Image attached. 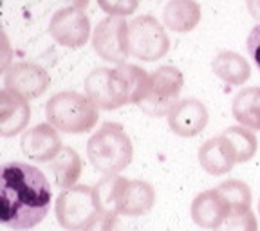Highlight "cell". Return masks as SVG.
Listing matches in <instances>:
<instances>
[{"label": "cell", "mask_w": 260, "mask_h": 231, "mask_svg": "<svg viewBox=\"0 0 260 231\" xmlns=\"http://www.w3.org/2000/svg\"><path fill=\"white\" fill-rule=\"evenodd\" d=\"M20 146L25 157L38 162L53 161L63 148L60 134L51 123H40V125L25 130L22 134Z\"/></svg>", "instance_id": "obj_12"}, {"label": "cell", "mask_w": 260, "mask_h": 231, "mask_svg": "<svg viewBox=\"0 0 260 231\" xmlns=\"http://www.w3.org/2000/svg\"><path fill=\"white\" fill-rule=\"evenodd\" d=\"M83 231H123L121 222L118 219V213L110 211H100L94 220Z\"/></svg>", "instance_id": "obj_25"}, {"label": "cell", "mask_w": 260, "mask_h": 231, "mask_svg": "<svg viewBox=\"0 0 260 231\" xmlns=\"http://www.w3.org/2000/svg\"><path fill=\"white\" fill-rule=\"evenodd\" d=\"M130 54L141 61H155L170 51V38L167 31L152 15L136 16L128 24Z\"/></svg>", "instance_id": "obj_8"}, {"label": "cell", "mask_w": 260, "mask_h": 231, "mask_svg": "<svg viewBox=\"0 0 260 231\" xmlns=\"http://www.w3.org/2000/svg\"><path fill=\"white\" fill-rule=\"evenodd\" d=\"M211 71L224 83L233 87L244 85L251 76V67L246 61V58L240 56L239 53H232V51H224V53L217 54L211 61Z\"/></svg>", "instance_id": "obj_18"}, {"label": "cell", "mask_w": 260, "mask_h": 231, "mask_svg": "<svg viewBox=\"0 0 260 231\" xmlns=\"http://www.w3.org/2000/svg\"><path fill=\"white\" fill-rule=\"evenodd\" d=\"M53 191L37 167L11 161L2 168L0 222L15 231L31 229L47 217Z\"/></svg>", "instance_id": "obj_1"}, {"label": "cell", "mask_w": 260, "mask_h": 231, "mask_svg": "<svg viewBox=\"0 0 260 231\" xmlns=\"http://www.w3.org/2000/svg\"><path fill=\"white\" fill-rule=\"evenodd\" d=\"M201 6L195 0H168L162 9V22L174 32H190L201 22Z\"/></svg>", "instance_id": "obj_17"}, {"label": "cell", "mask_w": 260, "mask_h": 231, "mask_svg": "<svg viewBox=\"0 0 260 231\" xmlns=\"http://www.w3.org/2000/svg\"><path fill=\"white\" fill-rule=\"evenodd\" d=\"M184 76L174 65H162L152 71L150 89L146 97L139 103V109L152 118L168 116L174 105L179 102V94L183 90Z\"/></svg>", "instance_id": "obj_7"}, {"label": "cell", "mask_w": 260, "mask_h": 231, "mask_svg": "<svg viewBox=\"0 0 260 231\" xmlns=\"http://www.w3.org/2000/svg\"><path fill=\"white\" fill-rule=\"evenodd\" d=\"M51 172L54 174V181H56L58 188H73L76 186L78 179L81 175V159L78 152L71 146H63L61 152L49 164Z\"/></svg>", "instance_id": "obj_20"}, {"label": "cell", "mask_w": 260, "mask_h": 231, "mask_svg": "<svg viewBox=\"0 0 260 231\" xmlns=\"http://www.w3.org/2000/svg\"><path fill=\"white\" fill-rule=\"evenodd\" d=\"M222 138L232 146L237 162H248L258 150L256 136L246 126H230L222 132Z\"/></svg>", "instance_id": "obj_21"}, {"label": "cell", "mask_w": 260, "mask_h": 231, "mask_svg": "<svg viewBox=\"0 0 260 231\" xmlns=\"http://www.w3.org/2000/svg\"><path fill=\"white\" fill-rule=\"evenodd\" d=\"M233 118L249 130H260V87L240 90L232 105Z\"/></svg>", "instance_id": "obj_19"}, {"label": "cell", "mask_w": 260, "mask_h": 231, "mask_svg": "<svg viewBox=\"0 0 260 231\" xmlns=\"http://www.w3.org/2000/svg\"><path fill=\"white\" fill-rule=\"evenodd\" d=\"M168 126L181 138H193L208 125V109L195 97L179 100L167 116Z\"/></svg>", "instance_id": "obj_13"}, {"label": "cell", "mask_w": 260, "mask_h": 231, "mask_svg": "<svg viewBox=\"0 0 260 231\" xmlns=\"http://www.w3.org/2000/svg\"><path fill=\"white\" fill-rule=\"evenodd\" d=\"M47 121L65 134H85L96 126L100 119V109L89 96L74 90H63L54 94L45 103Z\"/></svg>", "instance_id": "obj_5"}, {"label": "cell", "mask_w": 260, "mask_h": 231, "mask_svg": "<svg viewBox=\"0 0 260 231\" xmlns=\"http://www.w3.org/2000/svg\"><path fill=\"white\" fill-rule=\"evenodd\" d=\"M31 119V107L29 102L20 94L9 89L0 90V136L13 138L25 130Z\"/></svg>", "instance_id": "obj_14"}, {"label": "cell", "mask_w": 260, "mask_h": 231, "mask_svg": "<svg viewBox=\"0 0 260 231\" xmlns=\"http://www.w3.org/2000/svg\"><path fill=\"white\" fill-rule=\"evenodd\" d=\"M132 155L134 146L119 123H103L87 141V157L100 174H119L132 162Z\"/></svg>", "instance_id": "obj_4"}, {"label": "cell", "mask_w": 260, "mask_h": 231, "mask_svg": "<svg viewBox=\"0 0 260 231\" xmlns=\"http://www.w3.org/2000/svg\"><path fill=\"white\" fill-rule=\"evenodd\" d=\"M150 89V74L132 63L116 69H94L85 80V92L102 110H114L125 105H139Z\"/></svg>", "instance_id": "obj_2"}, {"label": "cell", "mask_w": 260, "mask_h": 231, "mask_svg": "<svg viewBox=\"0 0 260 231\" xmlns=\"http://www.w3.org/2000/svg\"><path fill=\"white\" fill-rule=\"evenodd\" d=\"M49 32L63 47L80 49L90 38V18L83 9L63 8L58 9L49 22Z\"/></svg>", "instance_id": "obj_10"}, {"label": "cell", "mask_w": 260, "mask_h": 231, "mask_svg": "<svg viewBox=\"0 0 260 231\" xmlns=\"http://www.w3.org/2000/svg\"><path fill=\"white\" fill-rule=\"evenodd\" d=\"M246 6H248L249 15L255 20H260V0H246Z\"/></svg>", "instance_id": "obj_27"}, {"label": "cell", "mask_w": 260, "mask_h": 231, "mask_svg": "<svg viewBox=\"0 0 260 231\" xmlns=\"http://www.w3.org/2000/svg\"><path fill=\"white\" fill-rule=\"evenodd\" d=\"M258 213H260V201H258Z\"/></svg>", "instance_id": "obj_29"}, {"label": "cell", "mask_w": 260, "mask_h": 231, "mask_svg": "<svg viewBox=\"0 0 260 231\" xmlns=\"http://www.w3.org/2000/svg\"><path fill=\"white\" fill-rule=\"evenodd\" d=\"M213 231H258V222L253 211H237L230 213Z\"/></svg>", "instance_id": "obj_23"}, {"label": "cell", "mask_w": 260, "mask_h": 231, "mask_svg": "<svg viewBox=\"0 0 260 231\" xmlns=\"http://www.w3.org/2000/svg\"><path fill=\"white\" fill-rule=\"evenodd\" d=\"M191 219L197 226L204 229H215L228 215H230V208L224 203L217 188L206 190L199 193L191 203Z\"/></svg>", "instance_id": "obj_15"}, {"label": "cell", "mask_w": 260, "mask_h": 231, "mask_svg": "<svg viewBox=\"0 0 260 231\" xmlns=\"http://www.w3.org/2000/svg\"><path fill=\"white\" fill-rule=\"evenodd\" d=\"M102 211L94 186L76 184L56 199V220L67 231H83Z\"/></svg>", "instance_id": "obj_6"}, {"label": "cell", "mask_w": 260, "mask_h": 231, "mask_svg": "<svg viewBox=\"0 0 260 231\" xmlns=\"http://www.w3.org/2000/svg\"><path fill=\"white\" fill-rule=\"evenodd\" d=\"M246 49H248V53L253 58V61L256 63V67L260 69V24L251 29L248 42H246Z\"/></svg>", "instance_id": "obj_26"}, {"label": "cell", "mask_w": 260, "mask_h": 231, "mask_svg": "<svg viewBox=\"0 0 260 231\" xmlns=\"http://www.w3.org/2000/svg\"><path fill=\"white\" fill-rule=\"evenodd\" d=\"M92 45L98 56L110 63L121 65L130 54L128 22L123 16H107L92 32Z\"/></svg>", "instance_id": "obj_9"}, {"label": "cell", "mask_w": 260, "mask_h": 231, "mask_svg": "<svg viewBox=\"0 0 260 231\" xmlns=\"http://www.w3.org/2000/svg\"><path fill=\"white\" fill-rule=\"evenodd\" d=\"M51 85V76L38 63L18 61L8 67L4 73V87L13 92L20 94L25 100L40 97Z\"/></svg>", "instance_id": "obj_11"}, {"label": "cell", "mask_w": 260, "mask_h": 231, "mask_svg": "<svg viewBox=\"0 0 260 231\" xmlns=\"http://www.w3.org/2000/svg\"><path fill=\"white\" fill-rule=\"evenodd\" d=\"M102 211L125 217H141L154 208L155 190L146 181H128L123 175H105L94 186Z\"/></svg>", "instance_id": "obj_3"}, {"label": "cell", "mask_w": 260, "mask_h": 231, "mask_svg": "<svg viewBox=\"0 0 260 231\" xmlns=\"http://www.w3.org/2000/svg\"><path fill=\"white\" fill-rule=\"evenodd\" d=\"M98 6L109 16H128L134 15L139 0H98Z\"/></svg>", "instance_id": "obj_24"}, {"label": "cell", "mask_w": 260, "mask_h": 231, "mask_svg": "<svg viewBox=\"0 0 260 231\" xmlns=\"http://www.w3.org/2000/svg\"><path fill=\"white\" fill-rule=\"evenodd\" d=\"M199 162L203 170L210 175H224L230 174L233 167L237 164L235 154L228 141L219 136V138L208 139L199 148Z\"/></svg>", "instance_id": "obj_16"}, {"label": "cell", "mask_w": 260, "mask_h": 231, "mask_svg": "<svg viewBox=\"0 0 260 231\" xmlns=\"http://www.w3.org/2000/svg\"><path fill=\"white\" fill-rule=\"evenodd\" d=\"M67 4V8H76V9H85L89 6V0H61Z\"/></svg>", "instance_id": "obj_28"}, {"label": "cell", "mask_w": 260, "mask_h": 231, "mask_svg": "<svg viewBox=\"0 0 260 231\" xmlns=\"http://www.w3.org/2000/svg\"><path fill=\"white\" fill-rule=\"evenodd\" d=\"M217 191L230 208V213L251 210V190L239 179H230L217 186Z\"/></svg>", "instance_id": "obj_22"}]
</instances>
